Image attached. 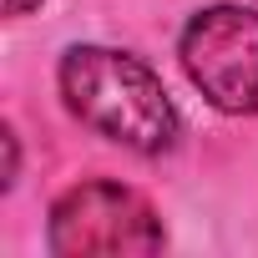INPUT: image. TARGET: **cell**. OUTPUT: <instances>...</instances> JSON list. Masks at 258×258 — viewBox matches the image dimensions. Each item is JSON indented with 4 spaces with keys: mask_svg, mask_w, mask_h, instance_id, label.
Masks as SVG:
<instances>
[{
    "mask_svg": "<svg viewBox=\"0 0 258 258\" xmlns=\"http://www.w3.org/2000/svg\"><path fill=\"white\" fill-rule=\"evenodd\" d=\"M56 86H61L66 111L81 126H91L96 137L137 157H162L177 147L182 116L142 56L116 51V46H91V41L66 46L56 66Z\"/></svg>",
    "mask_w": 258,
    "mask_h": 258,
    "instance_id": "cell-1",
    "label": "cell"
},
{
    "mask_svg": "<svg viewBox=\"0 0 258 258\" xmlns=\"http://www.w3.org/2000/svg\"><path fill=\"white\" fill-rule=\"evenodd\" d=\"M46 243L61 258H132V253H162L167 228L137 187L91 177L51 203Z\"/></svg>",
    "mask_w": 258,
    "mask_h": 258,
    "instance_id": "cell-2",
    "label": "cell"
},
{
    "mask_svg": "<svg viewBox=\"0 0 258 258\" xmlns=\"http://www.w3.org/2000/svg\"><path fill=\"white\" fill-rule=\"evenodd\" d=\"M187 81L228 116H258V11L208 6L177 36Z\"/></svg>",
    "mask_w": 258,
    "mask_h": 258,
    "instance_id": "cell-3",
    "label": "cell"
},
{
    "mask_svg": "<svg viewBox=\"0 0 258 258\" xmlns=\"http://www.w3.org/2000/svg\"><path fill=\"white\" fill-rule=\"evenodd\" d=\"M41 0H6V16H31Z\"/></svg>",
    "mask_w": 258,
    "mask_h": 258,
    "instance_id": "cell-4",
    "label": "cell"
}]
</instances>
